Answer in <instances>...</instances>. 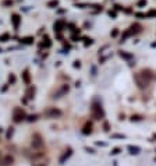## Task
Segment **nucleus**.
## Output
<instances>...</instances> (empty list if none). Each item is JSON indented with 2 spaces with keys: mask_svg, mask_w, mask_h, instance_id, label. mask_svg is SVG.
<instances>
[{
  "mask_svg": "<svg viewBox=\"0 0 156 166\" xmlns=\"http://www.w3.org/2000/svg\"><path fill=\"white\" fill-rule=\"evenodd\" d=\"M32 148H35V150H42L45 145L43 140H42V137H40L39 134H34L32 135V142H31Z\"/></svg>",
  "mask_w": 156,
  "mask_h": 166,
  "instance_id": "f257e3e1",
  "label": "nucleus"
},
{
  "mask_svg": "<svg viewBox=\"0 0 156 166\" xmlns=\"http://www.w3.org/2000/svg\"><path fill=\"white\" fill-rule=\"evenodd\" d=\"M134 80H135L137 85H138V88H141V89L146 88V87H148V84H149V81H148V80H146V78H145L141 73L135 74V76H134Z\"/></svg>",
  "mask_w": 156,
  "mask_h": 166,
  "instance_id": "f03ea898",
  "label": "nucleus"
},
{
  "mask_svg": "<svg viewBox=\"0 0 156 166\" xmlns=\"http://www.w3.org/2000/svg\"><path fill=\"white\" fill-rule=\"evenodd\" d=\"M92 114H93V117L95 119H100L102 116H103V112H102V109H100L98 105H95L92 108Z\"/></svg>",
  "mask_w": 156,
  "mask_h": 166,
  "instance_id": "7ed1b4c3",
  "label": "nucleus"
},
{
  "mask_svg": "<svg viewBox=\"0 0 156 166\" xmlns=\"http://www.w3.org/2000/svg\"><path fill=\"white\" fill-rule=\"evenodd\" d=\"M46 114H48V116H52V117H56V116H61V112L57 109H49L48 112H46Z\"/></svg>",
  "mask_w": 156,
  "mask_h": 166,
  "instance_id": "20e7f679",
  "label": "nucleus"
},
{
  "mask_svg": "<svg viewBox=\"0 0 156 166\" xmlns=\"http://www.w3.org/2000/svg\"><path fill=\"white\" fill-rule=\"evenodd\" d=\"M14 163V159H13V156H10V155H7V156H4L3 158V165L4 166H10Z\"/></svg>",
  "mask_w": 156,
  "mask_h": 166,
  "instance_id": "39448f33",
  "label": "nucleus"
},
{
  "mask_svg": "<svg viewBox=\"0 0 156 166\" xmlns=\"http://www.w3.org/2000/svg\"><path fill=\"white\" fill-rule=\"evenodd\" d=\"M11 20H13V24H14V28H18V25H20V16L14 14Z\"/></svg>",
  "mask_w": 156,
  "mask_h": 166,
  "instance_id": "423d86ee",
  "label": "nucleus"
},
{
  "mask_svg": "<svg viewBox=\"0 0 156 166\" xmlns=\"http://www.w3.org/2000/svg\"><path fill=\"white\" fill-rule=\"evenodd\" d=\"M128 150L131 151V154H138L140 148H137V147H128Z\"/></svg>",
  "mask_w": 156,
  "mask_h": 166,
  "instance_id": "0eeeda50",
  "label": "nucleus"
},
{
  "mask_svg": "<svg viewBox=\"0 0 156 166\" xmlns=\"http://www.w3.org/2000/svg\"><path fill=\"white\" fill-rule=\"evenodd\" d=\"M57 4H59L57 0H52V1H49V3H48V6H49V7H54V6H57Z\"/></svg>",
  "mask_w": 156,
  "mask_h": 166,
  "instance_id": "6e6552de",
  "label": "nucleus"
},
{
  "mask_svg": "<svg viewBox=\"0 0 156 166\" xmlns=\"http://www.w3.org/2000/svg\"><path fill=\"white\" fill-rule=\"evenodd\" d=\"M34 93H35V89H34V88H29V89H28V92H27V96H28V98H32V95H34Z\"/></svg>",
  "mask_w": 156,
  "mask_h": 166,
  "instance_id": "1a4fd4ad",
  "label": "nucleus"
},
{
  "mask_svg": "<svg viewBox=\"0 0 156 166\" xmlns=\"http://www.w3.org/2000/svg\"><path fill=\"white\" fill-rule=\"evenodd\" d=\"M7 39H8V34H4V35L0 37V41H1V42H6Z\"/></svg>",
  "mask_w": 156,
  "mask_h": 166,
  "instance_id": "9d476101",
  "label": "nucleus"
},
{
  "mask_svg": "<svg viewBox=\"0 0 156 166\" xmlns=\"http://www.w3.org/2000/svg\"><path fill=\"white\" fill-rule=\"evenodd\" d=\"M24 42H25V43H31V42H32V38H25Z\"/></svg>",
  "mask_w": 156,
  "mask_h": 166,
  "instance_id": "9b49d317",
  "label": "nucleus"
},
{
  "mask_svg": "<svg viewBox=\"0 0 156 166\" xmlns=\"http://www.w3.org/2000/svg\"><path fill=\"white\" fill-rule=\"evenodd\" d=\"M24 77H25V81L29 82V76H28V73H24Z\"/></svg>",
  "mask_w": 156,
  "mask_h": 166,
  "instance_id": "f8f14e48",
  "label": "nucleus"
},
{
  "mask_svg": "<svg viewBox=\"0 0 156 166\" xmlns=\"http://www.w3.org/2000/svg\"><path fill=\"white\" fill-rule=\"evenodd\" d=\"M144 4H146V0H141L140 3H138V6H144Z\"/></svg>",
  "mask_w": 156,
  "mask_h": 166,
  "instance_id": "ddd939ff",
  "label": "nucleus"
},
{
  "mask_svg": "<svg viewBox=\"0 0 156 166\" xmlns=\"http://www.w3.org/2000/svg\"><path fill=\"white\" fill-rule=\"evenodd\" d=\"M119 151H120V150H119V148H116V150H114V151H113V152H112V154H119Z\"/></svg>",
  "mask_w": 156,
  "mask_h": 166,
  "instance_id": "4468645a",
  "label": "nucleus"
},
{
  "mask_svg": "<svg viewBox=\"0 0 156 166\" xmlns=\"http://www.w3.org/2000/svg\"><path fill=\"white\" fill-rule=\"evenodd\" d=\"M36 166H45V165H42V163H38V165H36Z\"/></svg>",
  "mask_w": 156,
  "mask_h": 166,
  "instance_id": "2eb2a0df",
  "label": "nucleus"
},
{
  "mask_svg": "<svg viewBox=\"0 0 156 166\" xmlns=\"http://www.w3.org/2000/svg\"><path fill=\"white\" fill-rule=\"evenodd\" d=\"M0 133H1V129H0Z\"/></svg>",
  "mask_w": 156,
  "mask_h": 166,
  "instance_id": "dca6fc26",
  "label": "nucleus"
}]
</instances>
